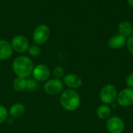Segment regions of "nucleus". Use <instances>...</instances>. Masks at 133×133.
I'll list each match as a JSON object with an SVG mask.
<instances>
[{
	"mask_svg": "<svg viewBox=\"0 0 133 133\" xmlns=\"http://www.w3.org/2000/svg\"><path fill=\"white\" fill-rule=\"evenodd\" d=\"M52 74L54 76V78L61 79L62 78H63L65 76V69L62 66H59V65L56 66L54 68V69L52 71Z\"/></svg>",
	"mask_w": 133,
	"mask_h": 133,
	"instance_id": "19",
	"label": "nucleus"
},
{
	"mask_svg": "<svg viewBox=\"0 0 133 133\" xmlns=\"http://www.w3.org/2000/svg\"><path fill=\"white\" fill-rule=\"evenodd\" d=\"M12 88L16 92H23L26 90V79L16 77L12 82Z\"/></svg>",
	"mask_w": 133,
	"mask_h": 133,
	"instance_id": "16",
	"label": "nucleus"
},
{
	"mask_svg": "<svg viewBox=\"0 0 133 133\" xmlns=\"http://www.w3.org/2000/svg\"><path fill=\"white\" fill-rule=\"evenodd\" d=\"M127 2H128V4L131 7H133V0H127Z\"/></svg>",
	"mask_w": 133,
	"mask_h": 133,
	"instance_id": "23",
	"label": "nucleus"
},
{
	"mask_svg": "<svg viewBox=\"0 0 133 133\" xmlns=\"http://www.w3.org/2000/svg\"><path fill=\"white\" fill-rule=\"evenodd\" d=\"M126 46H127L129 51L133 54V34L130 37H129V38L127 39Z\"/></svg>",
	"mask_w": 133,
	"mask_h": 133,
	"instance_id": "22",
	"label": "nucleus"
},
{
	"mask_svg": "<svg viewBox=\"0 0 133 133\" xmlns=\"http://www.w3.org/2000/svg\"><path fill=\"white\" fill-rule=\"evenodd\" d=\"M50 76L51 70L49 67L44 64H38L37 65L34 66L33 69L32 76L38 83L46 82L50 79Z\"/></svg>",
	"mask_w": 133,
	"mask_h": 133,
	"instance_id": "6",
	"label": "nucleus"
},
{
	"mask_svg": "<svg viewBox=\"0 0 133 133\" xmlns=\"http://www.w3.org/2000/svg\"><path fill=\"white\" fill-rule=\"evenodd\" d=\"M13 49L9 41L1 39L0 40V60L5 61L10 58L12 55Z\"/></svg>",
	"mask_w": 133,
	"mask_h": 133,
	"instance_id": "11",
	"label": "nucleus"
},
{
	"mask_svg": "<svg viewBox=\"0 0 133 133\" xmlns=\"http://www.w3.org/2000/svg\"><path fill=\"white\" fill-rule=\"evenodd\" d=\"M118 94L117 88L114 85L106 84L100 91V100L104 104L111 105L116 101Z\"/></svg>",
	"mask_w": 133,
	"mask_h": 133,
	"instance_id": "3",
	"label": "nucleus"
},
{
	"mask_svg": "<svg viewBox=\"0 0 133 133\" xmlns=\"http://www.w3.org/2000/svg\"><path fill=\"white\" fill-rule=\"evenodd\" d=\"M65 133H72V132H65Z\"/></svg>",
	"mask_w": 133,
	"mask_h": 133,
	"instance_id": "24",
	"label": "nucleus"
},
{
	"mask_svg": "<svg viewBox=\"0 0 133 133\" xmlns=\"http://www.w3.org/2000/svg\"><path fill=\"white\" fill-rule=\"evenodd\" d=\"M29 55L32 57H37L40 55L41 54V48L39 47V45L37 44H33L31 46L29 47L28 50H27Z\"/></svg>",
	"mask_w": 133,
	"mask_h": 133,
	"instance_id": "18",
	"label": "nucleus"
},
{
	"mask_svg": "<svg viewBox=\"0 0 133 133\" xmlns=\"http://www.w3.org/2000/svg\"><path fill=\"white\" fill-rule=\"evenodd\" d=\"M12 68L13 72L17 77L27 79L32 75L34 65L30 57L20 55L13 60Z\"/></svg>",
	"mask_w": 133,
	"mask_h": 133,
	"instance_id": "1",
	"label": "nucleus"
},
{
	"mask_svg": "<svg viewBox=\"0 0 133 133\" xmlns=\"http://www.w3.org/2000/svg\"><path fill=\"white\" fill-rule=\"evenodd\" d=\"M61 106L68 111H76L80 105L81 98L76 90L68 89L62 91L59 98Z\"/></svg>",
	"mask_w": 133,
	"mask_h": 133,
	"instance_id": "2",
	"label": "nucleus"
},
{
	"mask_svg": "<svg viewBox=\"0 0 133 133\" xmlns=\"http://www.w3.org/2000/svg\"><path fill=\"white\" fill-rule=\"evenodd\" d=\"M125 84L127 87L133 88V72L129 74L125 78Z\"/></svg>",
	"mask_w": 133,
	"mask_h": 133,
	"instance_id": "21",
	"label": "nucleus"
},
{
	"mask_svg": "<svg viewBox=\"0 0 133 133\" xmlns=\"http://www.w3.org/2000/svg\"><path fill=\"white\" fill-rule=\"evenodd\" d=\"M44 90L47 94L50 96H55L60 94L64 90V83L59 79H49L48 80L44 82Z\"/></svg>",
	"mask_w": 133,
	"mask_h": 133,
	"instance_id": "5",
	"label": "nucleus"
},
{
	"mask_svg": "<svg viewBox=\"0 0 133 133\" xmlns=\"http://www.w3.org/2000/svg\"><path fill=\"white\" fill-rule=\"evenodd\" d=\"M118 34L125 36V37H130L133 34V26L132 24L127 20H123L119 23L118 26Z\"/></svg>",
	"mask_w": 133,
	"mask_h": 133,
	"instance_id": "14",
	"label": "nucleus"
},
{
	"mask_svg": "<svg viewBox=\"0 0 133 133\" xmlns=\"http://www.w3.org/2000/svg\"><path fill=\"white\" fill-rule=\"evenodd\" d=\"M126 42H127V37L120 34H118L113 35L108 40V44L109 48H111V49L118 50V49L123 48L125 45H126Z\"/></svg>",
	"mask_w": 133,
	"mask_h": 133,
	"instance_id": "12",
	"label": "nucleus"
},
{
	"mask_svg": "<svg viewBox=\"0 0 133 133\" xmlns=\"http://www.w3.org/2000/svg\"><path fill=\"white\" fill-rule=\"evenodd\" d=\"M51 30L48 25L40 24L37 26L33 32V40L35 44L42 45L45 44L50 38Z\"/></svg>",
	"mask_w": 133,
	"mask_h": 133,
	"instance_id": "4",
	"label": "nucleus"
},
{
	"mask_svg": "<svg viewBox=\"0 0 133 133\" xmlns=\"http://www.w3.org/2000/svg\"><path fill=\"white\" fill-rule=\"evenodd\" d=\"M63 83L69 89L76 90L82 86L83 80L81 77L75 73H69L65 75L63 77Z\"/></svg>",
	"mask_w": 133,
	"mask_h": 133,
	"instance_id": "10",
	"label": "nucleus"
},
{
	"mask_svg": "<svg viewBox=\"0 0 133 133\" xmlns=\"http://www.w3.org/2000/svg\"><path fill=\"white\" fill-rule=\"evenodd\" d=\"M106 129L109 133H123L125 130V123L121 118L111 116L107 119Z\"/></svg>",
	"mask_w": 133,
	"mask_h": 133,
	"instance_id": "7",
	"label": "nucleus"
},
{
	"mask_svg": "<svg viewBox=\"0 0 133 133\" xmlns=\"http://www.w3.org/2000/svg\"><path fill=\"white\" fill-rule=\"evenodd\" d=\"M9 116V112L6 108L2 104H0V124L3 123L7 120Z\"/></svg>",
	"mask_w": 133,
	"mask_h": 133,
	"instance_id": "20",
	"label": "nucleus"
},
{
	"mask_svg": "<svg viewBox=\"0 0 133 133\" xmlns=\"http://www.w3.org/2000/svg\"><path fill=\"white\" fill-rule=\"evenodd\" d=\"M96 114H97V116L100 119L107 120L108 118L111 117V109L110 105L104 104L100 105L97 108Z\"/></svg>",
	"mask_w": 133,
	"mask_h": 133,
	"instance_id": "15",
	"label": "nucleus"
},
{
	"mask_svg": "<svg viewBox=\"0 0 133 133\" xmlns=\"http://www.w3.org/2000/svg\"><path fill=\"white\" fill-rule=\"evenodd\" d=\"M8 112H9V115L12 118H19L25 114L26 108L23 104L17 102L10 106Z\"/></svg>",
	"mask_w": 133,
	"mask_h": 133,
	"instance_id": "13",
	"label": "nucleus"
},
{
	"mask_svg": "<svg viewBox=\"0 0 133 133\" xmlns=\"http://www.w3.org/2000/svg\"><path fill=\"white\" fill-rule=\"evenodd\" d=\"M38 82L35 80L34 78H27L26 79V90L31 92L36 91L38 88Z\"/></svg>",
	"mask_w": 133,
	"mask_h": 133,
	"instance_id": "17",
	"label": "nucleus"
},
{
	"mask_svg": "<svg viewBox=\"0 0 133 133\" xmlns=\"http://www.w3.org/2000/svg\"><path fill=\"white\" fill-rule=\"evenodd\" d=\"M117 103L122 107H129L133 104V88L126 87L122 90L118 94L116 100Z\"/></svg>",
	"mask_w": 133,
	"mask_h": 133,
	"instance_id": "9",
	"label": "nucleus"
},
{
	"mask_svg": "<svg viewBox=\"0 0 133 133\" xmlns=\"http://www.w3.org/2000/svg\"><path fill=\"white\" fill-rule=\"evenodd\" d=\"M10 43L12 44L13 51L19 54H23L27 51L30 47L28 39L25 36L21 34H18L13 37Z\"/></svg>",
	"mask_w": 133,
	"mask_h": 133,
	"instance_id": "8",
	"label": "nucleus"
}]
</instances>
